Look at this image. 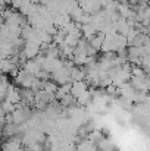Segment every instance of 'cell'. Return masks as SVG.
I'll list each match as a JSON object with an SVG mask.
<instances>
[{"label":"cell","instance_id":"cell-1","mask_svg":"<svg viewBox=\"0 0 150 151\" xmlns=\"http://www.w3.org/2000/svg\"><path fill=\"white\" fill-rule=\"evenodd\" d=\"M3 151H22V144H21V141H18V139L7 141V142L3 145Z\"/></svg>","mask_w":150,"mask_h":151}]
</instances>
